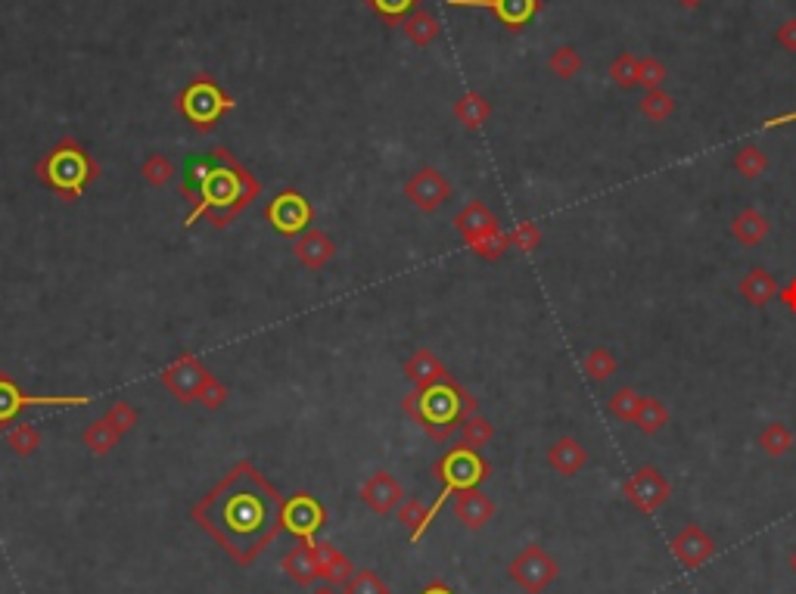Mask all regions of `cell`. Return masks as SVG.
<instances>
[{
    "mask_svg": "<svg viewBox=\"0 0 796 594\" xmlns=\"http://www.w3.org/2000/svg\"><path fill=\"white\" fill-rule=\"evenodd\" d=\"M283 504L287 498L259 467L237 461L209 495L193 504L190 520L212 535L237 567H252L255 557L283 532Z\"/></svg>",
    "mask_w": 796,
    "mask_h": 594,
    "instance_id": "6da1fadb",
    "label": "cell"
},
{
    "mask_svg": "<svg viewBox=\"0 0 796 594\" xmlns=\"http://www.w3.org/2000/svg\"><path fill=\"white\" fill-rule=\"evenodd\" d=\"M181 193L190 200V212L184 215V228L199 218H209L212 228L224 231L231 221L243 215L262 193V181L255 178L243 162L227 147H212L209 159H196L190 178H184Z\"/></svg>",
    "mask_w": 796,
    "mask_h": 594,
    "instance_id": "7a4b0ae2",
    "label": "cell"
},
{
    "mask_svg": "<svg viewBox=\"0 0 796 594\" xmlns=\"http://www.w3.org/2000/svg\"><path fill=\"white\" fill-rule=\"evenodd\" d=\"M402 411L433 442L445 445L467 417L479 414V402L470 389H464L458 380L448 377V380L433 383V386L411 389L402 399Z\"/></svg>",
    "mask_w": 796,
    "mask_h": 594,
    "instance_id": "3957f363",
    "label": "cell"
},
{
    "mask_svg": "<svg viewBox=\"0 0 796 594\" xmlns=\"http://www.w3.org/2000/svg\"><path fill=\"white\" fill-rule=\"evenodd\" d=\"M100 175H103L100 162L84 150V144L75 137L56 140V144L35 162V178L53 193H60L66 203H78L84 190L97 184Z\"/></svg>",
    "mask_w": 796,
    "mask_h": 594,
    "instance_id": "277c9868",
    "label": "cell"
},
{
    "mask_svg": "<svg viewBox=\"0 0 796 594\" xmlns=\"http://www.w3.org/2000/svg\"><path fill=\"white\" fill-rule=\"evenodd\" d=\"M492 473V464L479 455L476 448H467V445H454L448 448L445 455L433 464V476L442 483V495L430 504V514L433 520L439 517L442 511V504L451 498V495H458V492H467V489H479L482 483L489 479Z\"/></svg>",
    "mask_w": 796,
    "mask_h": 594,
    "instance_id": "5b68a950",
    "label": "cell"
},
{
    "mask_svg": "<svg viewBox=\"0 0 796 594\" xmlns=\"http://www.w3.org/2000/svg\"><path fill=\"white\" fill-rule=\"evenodd\" d=\"M234 106H237V100L227 94L212 75H196L178 94V112L199 134L212 131Z\"/></svg>",
    "mask_w": 796,
    "mask_h": 594,
    "instance_id": "8992f818",
    "label": "cell"
},
{
    "mask_svg": "<svg viewBox=\"0 0 796 594\" xmlns=\"http://www.w3.org/2000/svg\"><path fill=\"white\" fill-rule=\"evenodd\" d=\"M91 402H94L91 395H32V392H22L10 374H0V430H7L25 408H88Z\"/></svg>",
    "mask_w": 796,
    "mask_h": 594,
    "instance_id": "52a82bcc",
    "label": "cell"
},
{
    "mask_svg": "<svg viewBox=\"0 0 796 594\" xmlns=\"http://www.w3.org/2000/svg\"><path fill=\"white\" fill-rule=\"evenodd\" d=\"M507 576L514 579L526 594H542V591H548V585L557 582L560 563L542 545H526L514 560H510Z\"/></svg>",
    "mask_w": 796,
    "mask_h": 594,
    "instance_id": "ba28073f",
    "label": "cell"
},
{
    "mask_svg": "<svg viewBox=\"0 0 796 594\" xmlns=\"http://www.w3.org/2000/svg\"><path fill=\"white\" fill-rule=\"evenodd\" d=\"M265 221L280 234V237H299L315 224V206L293 187L280 190L274 200L265 206Z\"/></svg>",
    "mask_w": 796,
    "mask_h": 594,
    "instance_id": "9c48e42d",
    "label": "cell"
},
{
    "mask_svg": "<svg viewBox=\"0 0 796 594\" xmlns=\"http://www.w3.org/2000/svg\"><path fill=\"white\" fill-rule=\"evenodd\" d=\"M622 495L641 514H657L660 507L672 498V483L660 467H638L629 479L622 483Z\"/></svg>",
    "mask_w": 796,
    "mask_h": 594,
    "instance_id": "30bf717a",
    "label": "cell"
},
{
    "mask_svg": "<svg viewBox=\"0 0 796 594\" xmlns=\"http://www.w3.org/2000/svg\"><path fill=\"white\" fill-rule=\"evenodd\" d=\"M327 523V507L308 492H296L283 504V529L293 532L299 542H318V532Z\"/></svg>",
    "mask_w": 796,
    "mask_h": 594,
    "instance_id": "8fae6325",
    "label": "cell"
},
{
    "mask_svg": "<svg viewBox=\"0 0 796 594\" xmlns=\"http://www.w3.org/2000/svg\"><path fill=\"white\" fill-rule=\"evenodd\" d=\"M448 7L458 10H489L507 32H523V28L542 13V0H448Z\"/></svg>",
    "mask_w": 796,
    "mask_h": 594,
    "instance_id": "7c38bea8",
    "label": "cell"
},
{
    "mask_svg": "<svg viewBox=\"0 0 796 594\" xmlns=\"http://www.w3.org/2000/svg\"><path fill=\"white\" fill-rule=\"evenodd\" d=\"M405 200H411V206L420 209L423 215H430L451 200V181L439 172V168L423 165L420 172L411 175V181L405 184Z\"/></svg>",
    "mask_w": 796,
    "mask_h": 594,
    "instance_id": "4fadbf2b",
    "label": "cell"
},
{
    "mask_svg": "<svg viewBox=\"0 0 796 594\" xmlns=\"http://www.w3.org/2000/svg\"><path fill=\"white\" fill-rule=\"evenodd\" d=\"M209 377L206 371V364L199 361L196 355H178L172 364L165 367V371L159 374L162 386L175 395V399L181 405H190L196 402V395H199V386H203V380Z\"/></svg>",
    "mask_w": 796,
    "mask_h": 594,
    "instance_id": "5bb4252c",
    "label": "cell"
},
{
    "mask_svg": "<svg viewBox=\"0 0 796 594\" xmlns=\"http://www.w3.org/2000/svg\"><path fill=\"white\" fill-rule=\"evenodd\" d=\"M361 501L371 507L374 514L389 517L398 511V504L405 501V489L398 483V476L389 470H377L374 476H367L361 483Z\"/></svg>",
    "mask_w": 796,
    "mask_h": 594,
    "instance_id": "9a60e30c",
    "label": "cell"
},
{
    "mask_svg": "<svg viewBox=\"0 0 796 594\" xmlns=\"http://www.w3.org/2000/svg\"><path fill=\"white\" fill-rule=\"evenodd\" d=\"M454 231L461 234V240L467 243V249L470 246H476L479 240H486V237H492V234H498V231H504L501 228V221H498V215L482 203V200H470L458 215H454Z\"/></svg>",
    "mask_w": 796,
    "mask_h": 594,
    "instance_id": "2e32d148",
    "label": "cell"
},
{
    "mask_svg": "<svg viewBox=\"0 0 796 594\" xmlns=\"http://www.w3.org/2000/svg\"><path fill=\"white\" fill-rule=\"evenodd\" d=\"M669 548H672L675 560L685 570H700L703 563L716 554V542L709 539V532L703 526H697V523H688L685 529H681Z\"/></svg>",
    "mask_w": 796,
    "mask_h": 594,
    "instance_id": "e0dca14e",
    "label": "cell"
},
{
    "mask_svg": "<svg viewBox=\"0 0 796 594\" xmlns=\"http://www.w3.org/2000/svg\"><path fill=\"white\" fill-rule=\"evenodd\" d=\"M293 256L299 259L302 268L308 271H321L330 265V259L336 256V243L327 231L321 228H308L305 234H299L293 240Z\"/></svg>",
    "mask_w": 796,
    "mask_h": 594,
    "instance_id": "ac0fdd59",
    "label": "cell"
},
{
    "mask_svg": "<svg viewBox=\"0 0 796 594\" xmlns=\"http://www.w3.org/2000/svg\"><path fill=\"white\" fill-rule=\"evenodd\" d=\"M454 520H458L461 526L467 529H486L495 514H498V507L495 501L486 495V492H479V489H467V492H458V498H454Z\"/></svg>",
    "mask_w": 796,
    "mask_h": 594,
    "instance_id": "d6986e66",
    "label": "cell"
},
{
    "mask_svg": "<svg viewBox=\"0 0 796 594\" xmlns=\"http://www.w3.org/2000/svg\"><path fill=\"white\" fill-rule=\"evenodd\" d=\"M588 464V448L576 436H560L548 448V467L560 476H576Z\"/></svg>",
    "mask_w": 796,
    "mask_h": 594,
    "instance_id": "ffe728a7",
    "label": "cell"
},
{
    "mask_svg": "<svg viewBox=\"0 0 796 594\" xmlns=\"http://www.w3.org/2000/svg\"><path fill=\"white\" fill-rule=\"evenodd\" d=\"M283 573H287L296 585H305L311 588L321 573H318V557H315V542H299L293 551H287V557L280 560Z\"/></svg>",
    "mask_w": 796,
    "mask_h": 594,
    "instance_id": "44dd1931",
    "label": "cell"
},
{
    "mask_svg": "<svg viewBox=\"0 0 796 594\" xmlns=\"http://www.w3.org/2000/svg\"><path fill=\"white\" fill-rule=\"evenodd\" d=\"M315 557H318L321 582H327V585H346L355 576L352 560L339 551L333 542H315Z\"/></svg>",
    "mask_w": 796,
    "mask_h": 594,
    "instance_id": "7402d4cb",
    "label": "cell"
},
{
    "mask_svg": "<svg viewBox=\"0 0 796 594\" xmlns=\"http://www.w3.org/2000/svg\"><path fill=\"white\" fill-rule=\"evenodd\" d=\"M405 377L408 383H414V389H423V386H433V383H442L448 380V367L436 358V352L430 349H417L408 361H405Z\"/></svg>",
    "mask_w": 796,
    "mask_h": 594,
    "instance_id": "603a6c76",
    "label": "cell"
},
{
    "mask_svg": "<svg viewBox=\"0 0 796 594\" xmlns=\"http://www.w3.org/2000/svg\"><path fill=\"white\" fill-rule=\"evenodd\" d=\"M737 293H741V299L753 308H762V305H769L772 299H778L781 287H778V280L775 274H769L765 268H750L744 277H741V284H737Z\"/></svg>",
    "mask_w": 796,
    "mask_h": 594,
    "instance_id": "cb8c5ba5",
    "label": "cell"
},
{
    "mask_svg": "<svg viewBox=\"0 0 796 594\" xmlns=\"http://www.w3.org/2000/svg\"><path fill=\"white\" fill-rule=\"evenodd\" d=\"M769 231H772V221L765 218V212H759V209H744V212H737L731 221V237L741 246H759L765 237H769Z\"/></svg>",
    "mask_w": 796,
    "mask_h": 594,
    "instance_id": "d4e9b609",
    "label": "cell"
},
{
    "mask_svg": "<svg viewBox=\"0 0 796 594\" xmlns=\"http://www.w3.org/2000/svg\"><path fill=\"white\" fill-rule=\"evenodd\" d=\"M451 112H454V119H458L467 131H479L482 125L492 119V103L482 97L479 91H467L461 100H454Z\"/></svg>",
    "mask_w": 796,
    "mask_h": 594,
    "instance_id": "484cf974",
    "label": "cell"
},
{
    "mask_svg": "<svg viewBox=\"0 0 796 594\" xmlns=\"http://www.w3.org/2000/svg\"><path fill=\"white\" fill-rule=\"evenodd\" d=\"M402 32H405V38H408L414 47L426 50L430 44H436V38L442 35V25H439V19H436L430 10H414V13L402 22Z\"/></svg>",
    "mask_w": 796,
    "mask_h": 594,
    "instance_id": "4316f807",
    "label": "cell"
},
{
    "mask_svg": "<svg viewBox=\"0 0 796 594\" xmlns=\"http://www.w3.org/2000/svg\"><path fill=\"white\" fill-rule=\"evenodd\" d=\"M398 523H402L405 529H408V535H411V542L417 545L423 535H426V529L433 526V514H430V507H426L420 498H405L402 504H398Z\"/></svg>",
    "mask_w": 796,
    "mask_h": 594,
    "instance_id": "83f0119b",
    "label": "cell"
},
{
    "mask_svg": "<svg viewBox=\"0 0 796 594\" xmlns=\"http://www.w3.org/2000/svg\"><path fill=\"white\" fill-rule=\"evenodd\" d=\"M119 439H122V433H119L116 427H112V423H109L106 417L94 420L91 427L81 433V442H84V448H88L91 455H97V458L109 455V451L119 445Z\"/></svg>",
    "mask_w": 796,
    "mask_h": 594,
    "instance_id": "f1b7e54d",
    "label": "cell"
},
{
    "mask_svg": "<svg viewBox=\"0 0 796 594\" xmlns=\"http://www.w3.org/2000/svg\"><path fill=\"white\" fill-rule=\"evenodd\" d=\"M793 442H796L793 430L781 420L765 423L762 433H759V448H762V455H769V458H784L787 451L793 448Z\"/></svg>",
    "mask_w": 796,
    "mask_h": 594,
    "instance_id": "f546056e",
    "label": "cell"
},
{
    "mask_svg": "<svg viewBox=\"0 0 796 594\" xmlns=\"http://www.w3.org/2000/svg\"><path fill=\"white\" fill-rule=\"evenodd\" d=\"M610 81L622 91H635L641 88V56L622 50L616 60L610 63Z\"/></svg>",
    "mask_w": 796,
    "mask_h": 594,
    "instance_id": "4dcf8cb0",
    "label": "cell"
},
{
    "mask_svg": "<svg viewBox=\"0 0 796 594\" xmlns=\"http://www.w3.org/2000/svg\"><path fill=\"white\" fill-rule=\"evenodd\" d=\"M666 423H669V408L660 399H653V395H644L641 408H638V417H635V427L644 436H657Z\"/></svg>",
    "mask_w": 796,
    "mask_h": 594,
    "instance_id": "1f68e13d",
    "label": "cell"
},
{
    "mask_svg": "<svg viewBox=\"0 0 796 594\" xmlns=\"http://www.w3.org/2000/svg\"><path fill=\"white\" fill-rule=\"evenodd\" d=\"M731 165H734V172L741 178L756 181V178H762L765 172H769V156H765L756 144H744L741 150L734 153Z\"/></svg>",
    "mask_w": 796,
    "mask_h": 594,
    "instance_id": "d6a6232c",
    "label": "cell"
},
{
    "mask_svg": "<svg viewBox=\"0 0 796 594\" xmlns=\"http://www.w3.org/2000/svg\"><path fill=\"white\" fill-rule=\"evenodd\" d=\"M364 4L386 22V28H395V25H402L414 10H420L423 0H364Z\"/></svg>",
    "mask_w": 796,
    "mask_h": 594,
    "instance_id": "836d02e7",
    "label": "cell"
},
{
    "mask_svg": "<svg viewBox=\"0 0 796 594\" xmlns=\"http://www.w3.org/2000/svg\"><path fill=\"white\" fill-rule=\"evenodd\" d=\"M616 367H619V361H616V355H613L607 346L591 349V352L585 355V361H582V371H585V377H588L591 383H604V380H610V377L616 374Z\"/></svg>",
    "mask_w": 796,
    "mask_h": 594,
    "instance_id": "e575fe53",
    "label": "cell"
},
{
    "mask_svg": "<svg viewBox=\"0 0 796 594\" xmlns=\"http://www.w3.org/2000/svg\"><path fill=\"white\" fill-rule=\"evenodd\" d=\"M641 399H644V395H641L638 389L622 386V389H616V392L610 395L607 411H610V417L619 420V423H635L638 408H641Z\"/></svg>",
    "mask_w": 796,
    "mask_h": 594,
    "instance_id": "d590c367",
    "label": "cell"
},
{
    "mask_svg": "<svg viewBox=\"0 0 796 594\" xmlns=\"http://www.w3.org/2000/svg\"><path fill=\"white\" fill-rule=\"evenodd\" d=\"M495 439V423L489 417H482V414H473L461 423V445L467 448H486L489 442Z\"/></svg>",
    "mask_w": 796,
    "mask_h": 594,
    "instance_id": "8d00e7d4",
    "label": "cell"
},
{
    "mask_svg": "<svg viewBox=\"0 0 796 594\" xmlns=\"http://www.w3.org/2000/svg\"><path fill=\"white\" fill-rule=\"evenodd\" d=\"M548 69L557 75V78H563V81H570V78H576L582 69H585V56L576 50V47H570V44H563V47H557L554 53H551V60H548Z\"/></svg>",
    "mask_w": 796,
    "mask_h": 594,
    "instance_id": "74e56055",
    "label": "cell"
},
{
    "mask_svg": "<svg viewBox=\"0 0 796 594\" xmlns=\"http://www.w3.org/2000/svg\"><path fill=\"white\" fill-rule=\"evenodd\" d=\"M638 109H641V116H644V119H650V122L663 125V122H669V119H672V112H675V100H672V94H669V91L657 88V91H647V94H644V100L638 103Z\"/></svg>",
    "mask_w": 796,
    "mask_h": 594,
    "instance_id": "f35d334b",
    "label": "cell"
},
{
    "mask_svg": "<svg viewBox=\"0 0 796 594\" xmlns=\"http://www.w3.org/2000/svg\"><path fill=\"white\" fill-rule=\"evenodd\" d=\"M44 436L38 427H32V423H19V427H13L7 433V448L13 451L16 458H28V455H35V451L41 448Z\"/></svg>",
    "mask_w": 796,
    "mask_h": 594,
    "instance_id": "ab89813d",
    "label": "cell"
},
{
    "mask_svg": "<svg viewBox=\"0 0 796 594\" xmlns=\"http://www.w3.org/2000/svg\"><path fill=\"white\" fill-rule=\"evenodd\" d=\"M140 175H144V181L150 187H165L168 181L175 178V162L162 156V153H150L144 159V165H140Z\"/></svg>",
    "mask_w": 796,
    "mask_h": 594,
    "instance_id": "60d3db41",
    "label": "cell"
},
{
    "mask_svg": "<svg viewBox=\"0 0 796 594\" xmlns=\"http://www.w3.org/2000/svg\"><path fill=\"white\" fill-rule=\"evenodd\" d=\"M343 594H392L389 585L374 570H355V576L343 585Z\"/></svg>",
    "mask_w": 796,
    "mask_h": 594,
    "instance_id": "b9f144b4",
    "label": "cell"
},
{
    "mask_svg": "<svg viewBox=\"0 0 796 594\" xmlns=\"http://www.w3.org/2000/svg\"><path fill=\"white\" fill-rule=\"evenodd\" d=\"M227 399H231V392H227V386H224L215 374H209V377L203 380V386H199V395H196V402L203 405L206 411H218V408H224Z\"/></svg>",
    "mask_w": 796,
    "mask_h": 594,
    "instance_id": "7bdbcfd3",
    "label": "cell"
},
{
    "mask_svg": "<svg viewBox=\"0 0 796 594\" xmlns=\"http://www.w3.org/2000/svg\"><path fill=\"white\" fill-rule=\"evenodd\" d=\"M507 237H510V246L520 252H535L542 246V231H538L535 221H520L514 231H507Z\"/></svg>",
    "mask_w": 796,
    "mask_h": 594,
    "instance_id": "ee69618b",
    "label": "cell"
},
{
    "mask_svg": "<svg viewBox=\"0 0 796 594\" xmlns=\"http://www.w3.org/2000/svg\"><path fill=\"white\" fill-rule=\"evenodd\" d=\"M666 78H669V69L663 60H657V56H641V88L644 91L663 88Z\"/></svg>",
    "mask_w": 796,
    "mask_h": 594,
    "instance_id": "f6af8a7d",
    "label": "cell"
},
{
    "mask_svg": "<svg viewBox=\"0 0 796 594\" xmlns=\"http://www.w3.org/2000/svg\"><path fill=\"white\" fill-rule=\"evenodd\" d=\"M103 417H106V420L112 423V427H116V430H119V433L125 436V433H131V430L137 427V417H140V414H137V408H134L131 402L119 399V402H116V405H112V408H109V411H106Z\"/></svg>",
    "mask_w": 796,
    "mask_h": 594,
    "instance_id": "bcb514c9",
    "label": "cell"
},
{
    "mask_svg": "<svg viewBox=\"0 0 796 594\" xmlns=\"http://www.w3.org/2000/svg\"><path fill=\"white\" fill-rule=\"evenodd\" d=\"M775 41H778L787 53H796V19H787V22L778 25Z\"/></svg>",
    "mask_w": 796,
    "mask_h": 594,
    "instance_id": "7dc6e473",
    "label": "cell"
},
{
    "mask_svg": "<svg viewBox=\"0 0 796 594\" xmlns=\"http://www.w3.org/2000/svg\"><path fill=\"white\" fill-rule=\"evenodd\" d=\"M778 299L787 305V311L790 315H796V277H790L787 284L781 287V293H778Z\"/></svg>",
    "mask_w": 796,
    "mask_h": 594,
    "instance_id": "c3c4849f",
    "label": "cell"
},
{
    "mask_svg": "<svg viewBox=\"0 0 796 594\" xmlns=\"http://www.w3.org/2000/svg\"><path fill=\"white\" fill-rule=\"evenodd\" d=\"M790 122H796V109L781 112V116H772V119H765L762 125H765V128H781V125H790Z\"/></svg>",
    "mask_w": 796,
    "mask_h": 594,
    "instance_id": "681fc988",
    "label": "cell"
},
{
    "mask_svg": "<svg viewBox=\"0 0 796 594\" xmlns=\"http://www.w3.org/2000/svg\"><path fill=\"white\" fill-rule=\"evenodd\" d=\"M420 594H454V591H451V588H448L445 582H430V585H426V588H423Z\"/></svg>",
    "mask_w": 796,
    "mask_h": 594,
    "instance_id": "f907efd6",
    "label": "cell"
},
{
    "mask_svg": "<svg viewBox=\"0 0 796 594\" xmlns=\"http://www.w3.org/2000/svg\"><path fill=\"white\" fill-rule=\"evenodd\" d=\"M678 7H685V10H697V7H703L706 0H675Z\"/></svg>",
    "mask_w": 796,
    "mask_h": 594,
    "instance_id": "816d5d0a",
    "label": "cell"
},
{
    "mask_svg": "<svg viewBox=\"0 0 796 594\" xmlns=\"http://www.w3.org/2000/svg\"><path fill=\"white\" fill-rule=\"evenodd\" d=\"M311 594H339V591H336V585H327V582H324L321 588H315Z\"/></svg>",
    "mask_w": 796,
    "mask_h": 594,
    "instance_id": "f5cc1de1",
    "label": "cell"
},
{
    "mask_svg": "<svg viewBox=\"0 0 796 594\" xmlns=\"http://www.w3.org/2000/svg\"><path fill=\"white\" fill-rule=\"evenodd\" d=\"M787 567H790V573H796V548H793L790 557H787Z\"/></svg>",
    "mask_w": 796,
    "mask_h": 594,
    "instance_id": "db71d44e",
    "label": "cell"
}]
</instances>
